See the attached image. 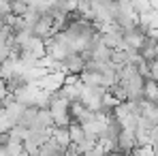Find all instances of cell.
Wrapping results in <instances>:
<instances>
[{"label":"cell","mask_w":158,"mask_h":156,"mask_svg":"<svg viewBox=\"0 0 158 156\" xmlns=\"http://www.w3.org/2000/svg\"><path fill=\"white\" fill-rule=\"evenodd\" d=\"M107 92H109V90H105L103 86H85V83H83L81 90H79V103L83 105L85 109L98 113V111H101V103H103Z\"/></svg>","instance_id":"6da1fadb"},{"label":"cell","mask_w":158,"mask_h":156,"mask_svg":"<svg viewBox=\"0 0 158 156\" xmlns=\"http://www.w3.org/2000/svg\"><path fill=\"white\" fill-rule=\"evenodd\" d=\"M83 66H85V60L81 58V53H71V56H66L62 60L64 75H75V77H79L81 71H83Z\"/></svg>","instance_id":"7a4b0ae2"},{"label":"cell","mask_w":158,"mask_h":156,"mask_svg":"<svg viewBox=\"0 0 158 156\" xmlns=\"http://www.w3.org/2000/svg\"><path fill=\"white\" fill-rule=\"evenodd\" d=\"M137 150V137L135 130H122L118 137V152H122L124 156H128L131 152Z\"/></svg>","instance_id":"3957f363"},{"label":"cell","mask_w":158,"mask_h":156,"mask_svg":"<svg viewBox=\"0 0 158 156\" xmlns=\"http://www.w3.org/2000/svg\"><path fill=\"white\" fill-rule=\"evenodd\" d=\"M143 43H145V36H143L141 32H137V30L124 32V45H126L128 52H139V49L143 47Z\"/></svg>","instance_id":"277c9868"},{"label":"cell","mask_w":158,"mask_h":156,"mask_svg":"<svg viewBox=\"0 0 158 156\" xmlns=\"http://www.w3.org/2000/svg\"><path fill=\"white\" fill-rule=\"evenodd\" d=\"M39 111L41 109H36V107H32V105H28L24 107V111H22V116L17 118V126H24V129H34V122H36V116H39Z\"/></svg>","instance_id":"5b68a950"},{"label":"cell","mask_w":158,"mask_h":156,"mask_svg":"<svg viewBox=\"0 0 158 156\" xmlns=\"http://www.w3.org/2000/svg\"><path fill=\"white\" fill-rule=\"evenodd\" d=\"M143 99L152 105H158V83L154 79H148L143 83Z\"/></svg>","instance_id":"8992f818"},{"label":"cell","mask_w":158,"mask_h":156,"mask_svg":"<svg viewBox=\"0 0 158 156\" xmlns=\"http://www.w3.org/2000/svg\"><path fill=\"white\" fill-rule=\"evenodd\" d=\"M52 139L60 145V148H71V137H69V129H52Z\"/></svg>","instance_id":"52a82bcc"},{"label":"cell","mask_w":158,"mask_h":156,"mask_svg":"<svg viewBox=\"0 0 158 156\" xmlns=\"http://www.w3.org/2000/svg\"><path fill=\"white\" fill-rule=\"evenodd\" d=\"M69 137H71V145H79L81 141H85V130L83 126H79L77 122H73L71 126H69Z\"/></svg>","instance_id":"ba28073f"},{"label":"cell","mask_w":158,"mask_h":156,"mask_svg":"<svg viewBox=\"0 0 158 156\" xmlns=\"http://www.w3.org/2000/svg\"><path fill=\"white\" fill-rule=\"evenodd\" d=\"M28 9H30V4H26V2L11 0V15H15V17H24V15L28 13Z\"/></svg>","instance_id":"9c48e42d"},{"label":"cell","mask_w":158,"mask_h":156,"mask_svg":"<svg viewBox=\"0 0 158 156\" xmlns=\"http://www.w3.org/2000/svg\"><path fill=\"white\" fill-rule=\"evenodd\" d=\"M115 2H118L120 6H132V2H135V0H115Z\"/></svg>","instance_id":"30bf717a"}]
</instances>
